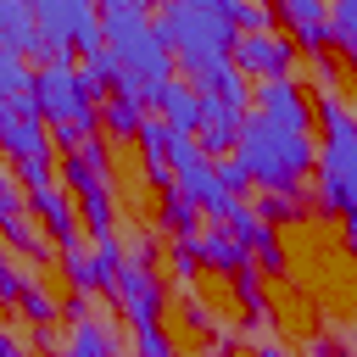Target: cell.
Instances as JSON below:
<instances>
[{"instance_id":"7c38bea8","label":"cell","mask_w":357,"mask_h":357,"mask_svg":"<svg viewBox=\"0 0 357 357\" xmlns=\"http://www.w3.org/2000/svg\"><path fill=\"white\" fill-rule=\"evenodd\" d=\"M0 45H11V50H22L28 61H50V50H45V39H39V28H33V6H22V0H0Z\"/></svg>"},{"instance_id":"83f0119b","label":"cell","mask_w":357,"mask_h":357,"mask_svg":"<svg viewBox=\"0 0 357 357\" xmlns=\"http://www.w3.org/2000/svg\"><path fill=\"white\" fill-rule=\"evenodd\" d=\"M218 178H223V190H229V195H245V190H251V178H245V167H240L234 156H223V162H218Z\"/></svg>"},{"instance_id":"5bb4252c","label":"cell","mask_w":357,"mask_h":357,"mask_svg":"<svg viewBox=\"0 0 357 357\" xmlns=\"http://www.w3.org/2000/svg\"><path fill=\"white\" fill-rule=\"evenodd\" d=\"M195 257H201V268H218V273H229V279L251 262V251H245V245H234V234H223V229L195 234Z\"/></svg>"},{"instance_id":"5b68a950","label":"cell","mask_w":357,"mask_h":357,"mask_svg":"<svg viewBox=\"0 0 357 357\" xmlns=\"http://www.w3.org/2000/svg\"><path fill=\"white\" fill-rule=\"evenodd\" d=\"M128 251L117 240H100V245H78V251H61V268L73 279V290H117V273H123Z\"/></svg>"},{"instance_id":"d6986e66","label":"cell","mask_w":357,"mask_h":357,"mask_svg":"<svg viewBox=\"0 0 357 357\" xmlns=\"http://www.w3.org/2000/svg\"><path fill=\"white\" fill-rule=\"evenodd\" d=\"M145 117H151L145 106H134V100H117V95H112V100L100 106V128H106L112 139H139Z\"/></svg>"},{"instance_id":"6da1fadb","label":"cell","mask_w":357,"mask_h":357,"mask_svg":"<svg viewBox=\"0 0 357 357\" xmlns=\"http://www.w3.org/2000/svg\"><path fill=\"white\" fill-rule=\"evenodd\" d=\"M156 39L173 50L184 84H201L206 73L234 61V22L223 17V0H167L156 11Z\"/></svg>"},{"instance_id":"f1b7e54d","label":"cell","mask_w":357,"mask_h":357,"mask_svg":"<svg viewBox=\"0 0 357 357\" xmlns=\"http://www.w3.org/2000/svg\"><path fill=\"white\" fill-rule=\"evenodd\" d=\"M17 173H22V184H28V190H39V184H56V167H50V156H39V162H22Z\"/></svg>"},{"instance_id":"30bf717a","label":"cell","mask_w":357,"mask_h":357,"mask_svg":"<svg viewBox=\"0 0 357 357\" xmlns=\"http://www.w3.org/2000/svg\"><path fill=\"white\" fill-rule=\"evenodd\" d=\"M279 22H290V39H296V50L307 45L312 56H324V45H335L329 6H324V0H284V6H279Z\"/></svg>"},{"instance_id":"7a4b0ae2","label":"cell","mask_w":357,"mask_h":357,"mask_svg":"<svg viewBox=\"0 0 357 357\" xmlns=\"http://www.w3.org/2000/svg\"><path fill=\"white\" fill-rule=\"evenodd\" d=\"M318 212H335L357 245V117L340 100V89H318Z\"/></svg>"},{"instance_id":"e575fe53","label":"cell","mask_w":357,"mask_h":357,"mask_svg":"<svg viewBox=\"0 0 357 357\" xmlns=\"http://www.w3.org/2000/svg\"><path fill=\"white\" fill-rule=\"evenodd\" d=\"M56 357H67V351H56Z\"/></svg>"},{"instance_id":"1f68e13d","label":"cell","mask_w":357,"mask_h":357,"mask_svg":"<svg viewBox=\"0 0 357 357\" xmlns=\"http://www.w3.org/2000/svg\"><path fill=\"white\" fill-rule=\"evenodd\" d=\"M257 357H290V351H284L279 340H262V346H257Z\"/></svg>"},{"instance_id":"e0dca14e","label":"cell","mask_w":357,"mask_h":357,"mask_svg":"<svg viewBox=\"0 0 357 357\" xmlns=\"http://www.w3.org/2000/svg\"><path fill=\"white\" fill-rule=\"evenodd\" d=\"M156 218H162V229H167L173 240H195V234H201V206L184 201L178 190H162V212H156Z\"/></svg>"},{"instance_id":"ffe728a7","label":"cell","mask_w":357,"mask_h":357,"mask_svg":"<svg viewBox=\"0 0 357 357\" xmlns=\"http://www.w3.org/2000/svg\"><path fill=\"white\" fill-rule=\"evenodd\" d=\"M78 73H84V84L100 95V89H112V84H117V73H123V67H117V56L100 45V50H89V56H78Z\"/></svg>"},{"instance_id":"9a60e30c","label":"cell","mask_w":357,"mask_h":357,"mask_svg":"<svg viewBox=\"0 0 357 357\" xmlns=\"http://www.w3.org/2000/svg\"><path fill=\"white\" fill-rule=\"evenodd\" d=\"M73 201H78V223H89V240H95V245H100V240H117V229H112V190H106V184H89V190H78Z\"/></svg>"},{"instance_id":"277c9868","label":"cell","mask_w":357,"mask_h":357,"mask_svg":"<svg viewBox=\"0 0 357 357\" xmlns=\"http://www.w3.org/2000/svg\"><path fill=\"white\" fill-rule=\"evenodd\" d=\"M95 100H100V95L84 84L78 67H39V73H33V117H39V123L95 128V123H100Z\"/></svg>"},{"instance_id":"d4e9b609","label":"cell","mask_w":357,"mask_h":357,"mask_svg":"<svg viewBox=\"0 0 357 357\" xmlns=\"http://www.w3.org/2000/svg\"><path fill=\"white\" fill-rule=\"evenodd\" d=\"M28 290H33V284H28V279L17 273V262H11L6 251H0V301H11V307H22V296H28Z\"/></svg>"},{"instance_id":"d6a6232c","label":"cell","mask_w":357,"mask_h":357,"mask_svg":"<svg viewBox=\"0 0 357 357\" xmlns=\"http://www.w3.org/2000/svg\"><path fill=\"white\" fill-rule=\"evenodd\" d=\"M307 357H335V346H329V340H312V351H307Z\"/></svg>"},{"instance_id":"7402d4cb","label":"cell","mask_w":357,"mask_h":357,"mask_svg":"<svg viewBox=\"0 0 357 357\" xmlns=\"http://www.w3.org/2000/svg\"><path fill=\"white\" fill-rule=\"evenodd\" d=\"M167 273H173V279H184V284H190V279L201 273V257H195V240H173V251H167Z\"/></svg>"},{"instance_id":"4316f807","label":"cell","mask_w":357,"mask_h":357,"mask_svg":"<svg viewBox=\"0 0 357 357\" xmlns=\"http://www.w3.org/2000/svg\"><path fill=\"white\" fill-rule=\"evenodd\" d=\"M6 218H22V178H11L6 167H0V223Z\"/></svg>"},{"instance_id":"8992f818","label":"cell","mask_w":357,"mask_h":357,"mask_svg":"<svg viewBox=\"0 0 357 357\" xmlns=\"http://www.w3.org/2000/svg\"><path fill=\"white\" fill-rule=\"evenodd\" d=\"M234 67H240L245 78H257V84L290 78V67H296V39H290V33H245V39L234 45Z\"/></svg>"},{"instance_id":"8fae6325","label":"cell","mask_w":357,"mask_h":357,"mask_svg":"<svg viewBox=\"0 0 357 357\" xmlns=\"http://www.w3.org/2000/svg\"><path fill=\"white\" fill-rule=\"evenodd\" d=\"M156 117L173 128V134H201V89L184 84V78H167L156 95H151Z\"/></svg>"},{"instance_id":"603a6c76","label":"cell","mask_w":357,"mask_h":357,"mask_svg":"<svg viewBox=\"0 0 357 357\" xmlns=\"http://www.w3.org/2000/svg\"><path fill=\"white\" fill-rule=\"evenodd\" d=\"M134 357H178V351H173L167 329H162V324H151V329H134Z\"/></svg>"},{"instance_id":"cb8c5ba5","label":"cell","mask_w":357,"mask_h":357,"mask_svg":"<svg viewBox=\"0 0 357 357\" xmlns=\"http://www.w3.org/2000/svg\"><path fill=\"white\" fill-rule=\"evenodd\" d=\"M56 312H61V307H56V296H45L39 284H33L28 296H22V318H33L39 329H50V324H56Z\"/></svg>"},{"instance_id":"4dcf8cb0","label":"cell","mask_w":357,"mask_h":357,"mask_svg":"<svg viewBox=\"0 0 357 357\" xmlns=\"http://www.w3.org/2000/svg\"><path fill=\"white\" fill-rule=\"evenodd\" d=\"M0 357H28V351H22V346H17V340H11L6 329H0Z\"/></svg>"},{"instance_id":"836d02e7","label":"cell","mask_w":357,"mask_h":357,"mask_svg":"<svg viewBox=\"0 0 357 357\" xmlns=\"http://www.w3.org/2000/svg\"><path fill=\"white\" fill-rule=\"evenodd\" d=\"M346 61H351V73H357V56H346Z\"/></svg>"},{"instance_id":"f546056e","label":"cell","mask_w":357,"mask_h":357,"mask_svg":"<svg viewBox=\"0 0 357 357\" xmlns=\"http://www.w3.org/2000/svg\"><path fill=\"white\" fill-rule=\"evenodd\" d=\"M296 212V195H262V206H257V218H290Z\"/></svg>"},{"instance_id":"52a82bcc","label":"cell","mask_w":357,"mask_h":357,"mask_svg":"<svg viewBox=\"0 0 357 357\" xmlns=\"http://www.w3.org/2000/svg\"><path fill=\"white\" fill-rule=\"evenodd\" d=\"M251 112H262L268 123H279V128H290V134H307V128H312V100H307V89H301L296 78H268V84H257V89H251Z\"/></svg>"},{"instance_id":"44dd1931","label":"cell","mask_w":357,"mask_h":357,"mask_svg":"<svg viewBox=\"0 0 357 357\" xmlns=\"http://www.w3.org/2000/svg\"><path fill=\"white\" fill-rule=\"evenodd\" d=\"M0 234L11 240V251H22V257H45V234L28 223V212H22V218H6V223H0Z\"/></svg>"},{"instance_id":"ba28073f","label":"cell","mask_w":357,"mask_h":357,"mask_svg":"<svg viewBox=\"0 0 357 357\" xmlns=\"http://www.w3.org/2000/svg\"><path fill=\"white\" fill-rule=\"evenodd\" d=\"M28 206H33V218L45 223V240H50V245H61V251H78V245H84L78 206L67 201L61 184H39V190H28Z\"/></svg>"},{"instance_id":"484cf974","label":"cell","mask_w":357,"mask_h":357,"mask_svg":"<svg viewBox=\"0 0 357 357\" xmlns=\"http://www.w3.org/2000/svg\"><path fill=\"white\" fill-rule=\"evenodd\" d=\"M234 296L245 301V312H251V318H262V290H257V268H251V262L234 273Z\"/></svg>"},{"instance_id":"4fadbf2b","label":"cell","mask_w":357,"mask_h":357,"mask_svg":"<svg viewBox=\"0 0 357 357\" xmlns=\"http://www.w3.org/2000/svg\"><path fill=\"white\" fill-rule=\"evenodd\" d=\"M67 312H73V324H67V357H128V351H117V340L84 312V301H67Z\"/></svg>"},{"instance_id":"ac0fdd59","label":"cell","mask_w":357,"mask_h":357,"mask_svg":"<svg viewBox=\"0 0 357 357\" xmlns=\"http://www.w3.org/2000/svg\"><path fill=\"white\" fill-rule=\"evenodd\" d=\"M223 17L234 22V33H279V6H251V0H223Z\"/></svg>"},{"instance_id":"3957f363","label":"cell","mask_w":357,"mask_h":357,"mask_svg":"<svg viewBox=\"0 0 357 357\" xmlns=\"http://www.w3.org/2000/svg\"><path fill=\"white\" fill-rule=\"evenodd\" d=\"M234 162H240L245 178L262 184L268 195H296V184L312 173V139L268 123L262 112H251L245 128H240V139H234Z\"/></svg>"},{"instance_id":"2e32d148","label":"cell","mask_w":357,"mask_h":357,"mask_svg":"<svg viewBox=\"0 0 357 357\" xmlns=\"http://www.w3.org/2000/svg\"><path fill=\"white\" fill-rule=\"evenodd\" d=\"M33 73H39V67H33L22 50L0 45V95H6V100H22V106H28V100H33Z\"/></svg>"},{"instance_id":"9c48e42d","label":"cell","mask_w":357,"mask_h":357,"mask_svg":"<svg viewBox=\"0 0 357 357\" xmlns=\"http://www.w3.org/2000/svg\"><path fill=\"white\" fill-rule=\"evenodd\" d=\"M117 301H123V312H128L134 329L162 324V284H156L151 262H123V273H117Z\"/></svg>"}]
</instances>
